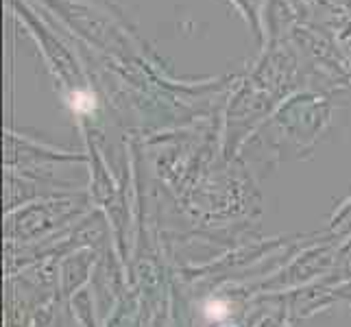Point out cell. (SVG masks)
<instances>
[{
  "instance_id": "1",
  "label": "cell",
  "mask_w": 351,
  "mask_h": 327,
  "mask_svg": "<svg viewBox=\"0 0 351 327\" xmlns=\"http://www.w3.org/2000/svg\"><path fill=\"white\" fill-rule=\"evenodd\" d=\"M208 314H210L212 319H221V317H225L227 312L223 310V306H221V304H214V306H210V308H208Z\"/></svg>"
}]
</instances>
